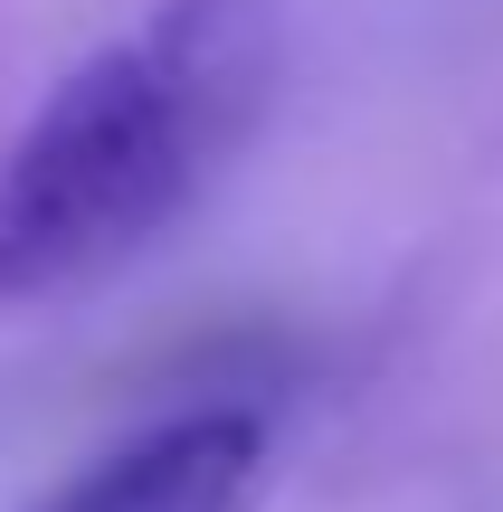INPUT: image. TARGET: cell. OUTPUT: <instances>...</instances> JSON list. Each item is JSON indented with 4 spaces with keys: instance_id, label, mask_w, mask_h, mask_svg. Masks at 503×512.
I'll return each instance as SVG.
<instances>
[{
    "instance_id": "1",
    "label": "cell",
    "mask_w": 503,
    "mask_h": 512,
    "mask_svg": "<svg viewBox=\"0 0 503 512\" xmlns=\"http://www.w3.org/2000/svg\"><path fill=\"white\" fill-rule=\"evenodd\" d=\"M276 86L285 0H152L86 48L0 152V313L162 247L266 133Z\"/></svg>"
},
{
    "instance_id": "2",
    "label": "cell",
    "mask_w": 503,
    "mask_h": 512,
    "mask_svg": "<svg viewBox=\"0 0 503 512\" xmlns=\"http://www.w3.org/2000/svg\"><path fill=\"white\" fill-rule=\"evenodd\" d=\"M266 475H276V437L257 408H181V418L133 427L124 446H105L95 465H76L57 494L29 512H257Z\"/></svg>"
}]
</instances>
